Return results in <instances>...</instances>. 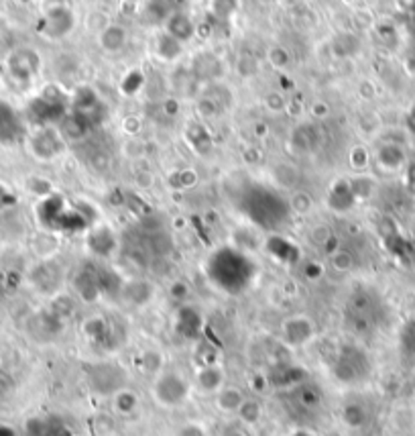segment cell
Wrapping results in <instances>:
<instances>
[{
    "label": "cell",
    "mask_w": 415,
    "mask_h": 436,
    "mask_svg": "<svg viewBox=\"0 0 415 436\" xmlns=\"http://www.w3.org/2000/svg\"><path fill=\"white\" fill-rule=\"evenodd\" d=\"M243 206L250 220L263 229H279L289 216V202L263 184H257L245 192Z\"/></svg>",
    "instance_id": "cell-1"
},
{
    "label": "cell",
    "mask_w": 415,
    "mask_h": 436,
    "mask_svg": "<svg viewBox=\"0 0 415 436\" xmlns=\"http://www.w3.org/2000/svg\"><path fill=\"white\" fill-rule=\"evenodd\" d=\"M210 263L218 267H226V271H210V277L214 280L218 288L230 293L245 290L254 275L252 261L238 249H230V247L220 249Z\"/></svg>",
    "instance_id": "cell-2"
},
{
    "label": "cell",
    "mask_w": 415,
    "mask_h": 436,
    "mask_svg": "<svg viewBox=\"0 0 415 436\" xmlns=\"http://www.w3.org/2000/svg\"><path fill=\"white\" fill-rule=\"evenodd\" d=\"M192 391V383L175 371H163L153 383V396L165 407H175L184 404Z\"/></svg>",
    "instance_id": "cell-3"
},
{
    "label": "cell",
    "mask_w": 415,
    "mask_h": 436,
    "mask_svg": "<svg viewBox=\"0 0 415 436\" xmlns=\"http://www.w3.org/2000/svg\"><path fill=\"white\" fill-rule=\"evenodd\" d=\"M29 147H31V153L37 157V159H56L57 155L63 153V135L54 129V127H41L39 131H35L29 139Z\"/></svg>",
    "instance_id": "cell-4"
},
{
    "label": "cell",
    "mask_w": 415,
    "mask_h": 436,
    "mask_svg": "<svg viewBox=\"0 0 415 436\" xmlns=\"http://www.w3.org/2000/svg\"><path fill=\"white\" fill-rule=\"evenodd\" d=\"M41 59L33 49H19L8 59V70L19 80H31L39 72Z\"/></svg>",
    "instance_id": "cell-5"
},
{
    "label": "cell",
    "mask_w": 415,
    "mask_h": 436,
    "mask_svg": "<svg viewBox=\"0 0 415 436\" xmlns=\"http://www.w3.org/2000/svg\"><path fill=\"white\" fill-rule=\"evenodd\" d=\"M72 27H74V17L65 6H56V8L47 10L45 27H43L45 35H49L51 39H59V37L67 35Z\"/></svg>",
    "instance_id": "cell-6"
},
{
    "label": "cell",
    "mask_w": 415,
    "mask_h": 436,
    "mask_svg": "<svg viewBox=\"0 0 415 436\" xmlns=\"http://www.w3.org/2000/svg\"><path fill=\"white\" fill-rule=\"evenodd\" d=\"M195 385L204 391V394H218L224 387V371L216 365H204L202 369H197L195 373Z\"/></svg>",
    "instance_id": "cell-7"
},
{
    "label": "cell",
    "mask_w": 415,
    "mask_h": 436,
    "mask_svg": "<svg viewBox=\"0 0 415 436\" xmlns=\"http://www.w3.org/2000/svg\"><path fill=\"white\" fill-rule=\"evenodd\" d=\"M167 35L177 39L179 43H186L194 35V21L186 13H173L167 19Z\"/></svg>",
    "instance_id": "cell-8"
},
{
    "label": "cell",
    "mask_w": 415,
    "mask_h": 436,
    "mask_svg": "<svg viewBox=\"0 0 415 436\" xmlns=\"http://www.w3.org/2000/svg\"><path fill=\"white\" fill-rule=\"evenodd\" d=\"M245 404V396L238 387H222L220 391L216 394V406L224 414H238L241 406Z\"/></svg>",
    "instance_id": "cell-9"
},
{
    "label": "cell",
    "mask_w": 415,
    "mask_h": 436,
    "mask_svg": "<svg viewBox=\"0 0 415 436\" xmlns=\"http://www.w3.org/2000/svg\"><path fill=\"white\" fill-rule=\"evenodd\" d=\"M100 45H102L106 51H111V54L120 51V49L127 45V31L122 29L120 25H111V27H106V29L102 31V35H100Z\"/></svg>",
    "instance_id": "cell-10"
},
{
    "label": "cell",
    "mask_w": 415,
    "mask_h": 436,
    "mask_svg": "<svg viewBox=\"0 0 415 436\" xmlns=\"http://www.w3.org/2000/svg\"><path fill=\"white\" fill-rule=\"evenodd\" d=\"M379 163L383 168H387L389 172H397L405 163V153H403V149L399 145L387 143V145L381 147V151H379Z\"/></svg>",
    "instance_id": "cell-11"
},
{
    "label": "cell",
    "mask_w": 415,
    "mask_h": 436,
    "mask_svg": "<svg viewBox=\"0 0 415 436\" xmlns=\"http://www.w3.org/2000/svg\"><path fill=\"white\" fill-rule=\"evenodd\" d=\"M181 45L184 43H179L177 39H173L171 35H163L159 41H157V51H159V56L163 59H175L179 54H181Z\"/></svg>",
    "instance_id": "cell-12"
},
{
    "label": "cell",
    "mask_w": 415,
    "mask_h": 436,
    "mask_svg": "<svg viewBox=\"0 0 415 436\" xmlns=\"http://www.w3.org/2000/svg\"><path fill=\"white\" fill-rule=\"evenodd\" d=\"M238 416H241V420H243L245 424H254V422H259V420H261V416H263V407H261L259 402L245 400V404H243L241 410H238Z\"/></svg>",
    "instance_id": "cell-13"
},
{
    "label": "cell",
    "mask_w": 415,
    "mask_h": 436,
    "mask_svg": "<svg viewBox=\"0 0 415 436\" xmlns=\"http://www.w3.org/2000/svg\"><path fill=\"white\" fill-rule=\"evenodd\" d=\"M177 436H208V433L200 426V424H195V422H192V424H188V426H184L179 433H177Z\"/></svg>",
    "instance_id": "cell-14"
},
{
    "label": "cell",
    "mask_w": 415,
    "mask_h": 436,
    "mask_svg": "<svg viewBox=\"0 0 415 436\" xmlns=\"http://www.w3.org/2000/svg\"><path fill=\"white\" fill-rule=\"evenodd\" d=\"M8 391H10V381L4 378V376H0V396H4Z\"/></svg>",
    "instance_id": "cell-15"
},
{
    "label": "cell",
    "mask_w": 415,
    "mask_h": 436,
    "mask_svg": "<svg viewBox=\"0 0 415 436\" xmlns=\"http://www.w3.org/2000/svg\"><path fill=\"white\" fill-rule=\"evenodd\" d=\"M407 127H409V131L415 135V111H412L409 117H407Z\"/></svg>",
    "instance_id": "cell-16"
}]
</instances>
